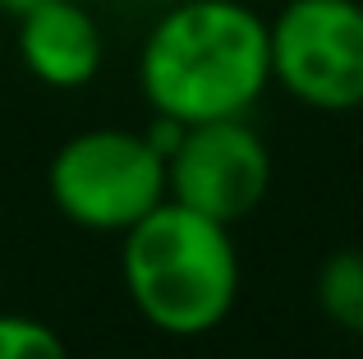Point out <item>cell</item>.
I'll use <instances>...</instances> for the list:
<instances>
[{
	"instance_id": "cell-1",
	"label": "cell",
	"mask_w": 363,
	"mask_h": 359,
	"mask_svg": "<svg viewBox=\"0 0 363 359\" xmlns=\"http://www.w3.org/2000/svg\"><path fill=\"white\" fill-rule=\"evenodd\" d=\"M138 88L179 125L248 116L272 88L267 18L244 0H179L138 51Z\"/></svg>"
},
{
	"instance_id": "cell-2",
	"label": "cell",
	"mask_w": 363,
	"mask_h": 359,
	"mask_svg": "<svg viewBox=\"0 0 363 359\" xmlns=\"http://www.w3.org/2000/svg\"><path fill=\"white\" fill-rule=\"evenodd\" d=\"M120 281L147 327L207 336L240 299V249L225 221L166 198L120 235Z\"/></svg>"
},
{
	"instance_id": "cell-3",
	"label": "cell",
	"mask_w": 363,
	"mask_h": 359,
	"mask_svg": "<svg viewBox=\"0 0 363 359\" xmlns=\"http://www.w3.org/2000/svg\"><path fill=\"white\" fill-rule=\"evenodd\" d=\"M46 194L65 221L97 235H124L166 203V157L138 129H83L55 148Z\"/></svg>"
},
{
	"instance_id": "cell-4",
	"label": "cell",
	"mask_w": 363,
	"mask_h": 359,
	"mask_svg": "<svg viewBox=\"0 0 363 359\" xmlns=\"http://www.w3.org/2000/svg\"><path fill=\"white\" fill-rule=\"evenodd\" d=\"M272 83L299 106L345 116L363 106V0H290L267 23Z\"/></svg>"
},
{
	"instance_id": "cell-5",
	"label": "cell",
	"mask_w": 363,
	"mask_h": 359,
	"mask_svg": "<svg viewBox=\"0 0 363 359\" xmlns=\"http://www.w3.org/2000/svg\"><path fill=\"white\" fill-rule=\"evenodd\" d=\"M267 189H272V153L244 116L189 125L175 153L166 157V198L212 221H244L262 207Z\"/></svg>"
},
{
	"instance_id": "cell-6",
	"label": "cell",
	"mask_w": 363,
	"mask_h": 359,
	"mask_svg": "<svg viewBox=\"0 0 363 359\" xmlns=\"http://www.w3.org/2000/svg\"><path fill=\"white\" fill-rule=\"evenodd\" d=\"M18 60L46 88H88L106 60V37L79 0H51L18 18Z\"/></svg>"
},
{
	"instance_id": "cell-7",
	"label": "cell",
	"mask_w": 363,
	"mask_h": 359,
	"mask_svg": "<svg viewBox=\"0 0 363 359\" xmlns=\"http://www.w3.org/2000/svg\"><path fill=\"white\" fill-rule=\"evenodd\" d=\"M313 299L331 327L363 336V249L327 253L313 277Z\"/></svg>"
},
{
	"instance_id": "cell-8",
	"label": "cell",
	"mask_w": 363,
	"mask_h": 359,
	"mask_svg": "<svg viewBox=\"0 0 363 359\" xmlns=\"http://www.w3.org/2000/svg\"><path fill=\"white\" fill-rule=\"evenodd\" d=\"M0 359H69L60 332L28 314H0Z\"/></svg>"
},
{
	"instance_id": "cell-9",
	"label": "cell",
	"mask_w": 363,
	"mask_h": 359,
	"mask_svg": "<svg viewBox=\"0 0 363 359\" xmlns=\"http://www.w3.org/2000/svg\"><path fill=\"white\" fill-rule=\"evenodd\" d=\"M37 5H51V0H0V9H5V14H14V18H23L28 9H37Z\"/></svg>"
}]
</instances>
